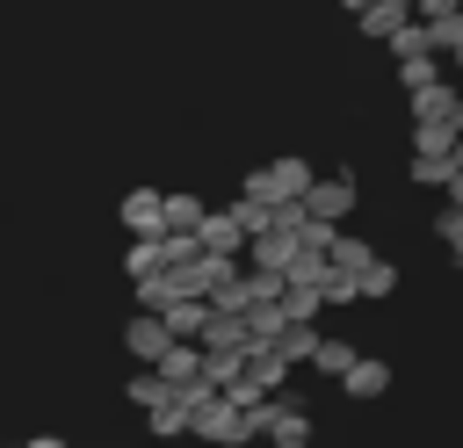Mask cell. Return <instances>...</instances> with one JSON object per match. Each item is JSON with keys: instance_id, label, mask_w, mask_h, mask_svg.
I'll return each instance as SVG.
<instances>
[{"instance_id": "cell-13", "label": "cell", "mask_w": 463, "mask_h": 448, "mask_svg": "<svg viewBox=\"0 0 463 448\" xmlns=\"http://www.w3.org/2000/svg\"><path fill=\"white\" fill-rule=\"evenodd\" d=\"M383 51H391V58H420V51H434V36H427V22H420V14H405V22L383 36Z\"/></svg>"}, {"instance_id": "cell-24", "label": "cell", "mask_w": 463, "mask_h": 448, "mask_svg": "<svg viewBox=\"0 0 463 448\" xmlns=\"http://www.w3.org/2000/svg\"><path fill=\"white\" fill-rule=\"evenodd\" d=\"M123 397H130V405H137V412H145V405H159V397H166V376H159V369H137V376H130V390H123Z\"/></svg>"}, {"instance_id": "cell-18", "label": "cell", "mask_w": 463, "mask_h": 448, "mask_svg": "<svg viewBox=\"0 0 463 448\" xmlns=\"http://www.w3.org/2000/svg\"><path fill=\"white\" fill-rule=\"evenodd\" d=\"M354 289H362V303H376V296H391V289H398V267H391V260H369V267L354 275Z\"/></svg>"}, {"instance_id": "cell-2", "label": "cell", "mask_w": 463, "mask_h": 448, "mask_svg": "<svg viewBox=\"0 0 463 448\" xmlns=\"http://www.w3.org/2000/svg\"><path fill=\"white\" fill-rule=\"evenodd\" d=\"M304 188H311V159H275V166H253V173H246V195L268 202V210H275V202H297Z\"/></svg>"}, {"instance_id": "cell-20", "label": "cell", "mask_w": 463, "mask_h": 448, "mask_svg": "<svg viewBox=\"0 0 463 448\" xmlns=\"http://www.w3.org/2000/svg\"><path fill=\"white\" fill-rule=\"evenodd\" d=\"M354 22H362V36H376V43H383V36H391V29L405 22V7H383V0H369V7L354 14Z\"/></svg>"}, {"instance_id": "cell-29", "label": "cell", "mask_w": 463, "mask_h": 448, "mask_svg": "<svg viewBox=\"0 0 463 448\" xmlns=\"http://www.w3.org/2000/svg\"><path fill=\"white\" fill-rule=\"evenodd\" d=\"M383 7H405V14H412V0H383Z\"/></svg>"}, {"instance_id": "cell-11", "label": "cell", "mask_w": 463, "mask_h": 448, "mask_svg": "<svg viewBox=\"0 0 463 448\" xmlns=\"http://www.w3.org/2000/svg\"><path fill=\"white\" fill-rule=\"evenodd\" d=\"M246 383H260V390H282V383H289V361H282V347H246Z\"/></svg>"}, {"instance_id": "cell-28", "label": "cell", "mask_w": 463, "mask_h": 448, "mask_svg": "<svg viewBox=\"0 0 463 448\" xmlns=\"http://www.w3.org/2000/svg\"><path fill=\"white\" fill-rule=\"evenodd\" d=\"M340 7H347V14H362V7H369V0H340Z\"/></svg>"}, {"instance_id": "cell-16", "label": "cell", "mask_w": 463, "mask_h": 448, "mask_svg": "<svg viewBox=\"0 0 463 448\" xmlns=\"http://www.w3.org/2000/svg\"><path fill=\"white\" fill-rule=\"evenodd\" d=\"M354 354H362V347H354V340H318V347H311V361H304V369H318V376H347V361H354Z\"/></svg>"}, {"instance_id": "cell-3", "label": "cell", "mask_w": 463, "mask_h": 448, "mask_svg": "<svg viewBox=\"0 0 463 448\" xmlns=\"http://www.w3.org/2000/svg\"><path fill=\"white\" fill-rule=\"evenodd\" d=\"M354 202H362L354 173H311V188H304V210H311V217H326V224L354 217Z\"/></svg>"}, {"instance_id": "cell-1", "label": "cell", "mask_w": 463, "mask_h": 448, "mask_svg": "<svg viewBox=\"0 0 463 448\" xmlns=\"http://www.w3.org/2000/svg\"><path fill=\"white\" fill-rule=\"evenodd\" d=\"M188 434H195V441H217V448H246V441H260V434H253V412H246L239 397H224V390L203 397V405L188 412Z\"/></svg>"}, {"instance_id": "cell-7", "label": "cell", "mask_w": 463, "mask_h": 448, "mask_svg": "<svg viewBox=\"0 0 463 448\" xmlns=\"http://www.w3.org/2000/svg\"><path fill=\"white\" fill-rule=\"evenodd\" d=\"M159 318H166V332H174V340H195V332H203V318H210V296H203V289H181Z\"/></svg>"}, {"instance_id": "cell-14", "label": "cell", "mask_w": 463, "mask_h": 448, "mask_svg": "<svg viewBox=\"0 0 463 448\" xmlns=\"http://www.w3.org/2000/svg\"><path fill=\"white\" fill-rule=\"evenodd\" d=\"M123 267H130V282H137V275H159V267H166V238H159V231H152V238H130Z\"/></svg>"}, {"instance_id": "cell-17", "label": "cell", "mask_w": 463, "mask_h": 448, "mask_svg": "<svg viewBox=\"0 0 463 448\" xmlns=\"http://www.w3.org/2000/svg\"><path fill=\"white\" fill-rule=\"evenodd\" d=\"M159 217H166V231H195L203 224V202L195 195H159Z\"/></svg>"}, {"instance_id": "cell-5", "label": "cell", "mask_w": 463, "mask_h": 448, "mask_svg": "<svg viewBox=\"0 0 463 448\" xmlns=\"http://www.w3.org/2000/svg\"><path fill=\"white\" fill-rule=\"evenodd\" d=\"M152 369L166 376V390H195V383H210V376H203V347H195V340H174Z\"/></svg>"}, {"instance_id": "cell-12", "label": "cell", "mask_w": 463, "mask_h": 448, "mask_svg": "<svg viewBox=\"0 0 463 448\" xmlns=\"http://www.w3.org/2000/svg\"><path fill=\"white\" fill-rule=\"evenodd\" d=\"M145 426H152L159 441H174V434H188V397H181V390H166L159 405H145Z\"/></svg>"}, {"instance_id": "cell-23", "label": "cell", "mask_w": 463, "mask_h": 448, "mask_svg": "<svg viewBox=\"0 0 463 448\" xmlns=\"http://www.w3.org/2000/svg\"><path fill=\"white\" fill-rule=\"evenodd\" d=\"M318 296H326V303H362V289H354V275H340L333 260H326V275H318Z\"/></svg>"}, {"instance_id": "cell-21", "label": "cell", "mask_w": 463, "mask_h": 448, "mask_svg": "<svg viewBox=\"0 0 463 448\" xmlns=\"http://www.w3.org/2000/svg\"><path fill=\"white\" fill-rule=\"evenodd\" d=\"M275 347H282V361H289V369H297V361H311V347H318V332H311V318H297V325H289V332H282Z\"/></svg>"}, {"instance_id": "cell-19", "label": "cell", "mask_w": 463, "mask_h": 448, "mask_svg": "<svg viewBox=\"0 0 463 448\" xmlns=\"http://www.w3.org/2000/svg\"><path fill=\"white\" fill-rule=\"evenodd\" d=\"M239 369H246V354H239V347H203V376H210L217 390H224Z\"/></svg>"}, {"instance_id": "cell-22", "label": "cell", "mask_w": 463, "mask_h": 448, "mask_svg": "<svg viewBox=\"0 0 463 448\" xmlns=\"http://www.w3.org/2000/svg\"><path fill=\"white\" fill-rule=\"evenodd\" d=\"M398 79H405V94H412V87L441 79V58H434V51H420V58H398Z\"/></svg>"}, {"instance_id": "cell-25", "label": "cell", "mask_w": 463, "mask_h": 448, "mask_svg": "<svg viewBox=\"0 0 463 448\" xmlns=\"http://www.w3.org/2000/svg\"><path fill=\"white\" fill-rule=\"evenodd\" d=\"M434 238H441V246L456 253V267H463V202H449V210L434 217Z\"/></svg>"}, {"instance_id": "cell-4", "label": "cell", "mask_w": 463, "mask_h": 448, "mask_svg": "<svg viewBox=\"0 0 463 448\" xmlns=\"http://www.w3.org/2000/svg\"><path fill=\"white\" fill-rule=\"evenodd\" d=\"M123 347H130V354H137V361L152 369V361H159V354L174 347V332H166V318H159V311H137V318L123 325Z\"/></svg>"}, {"instance_id": "cell-10", "label": "cell", "mask_w": 463, "mask_h": 448, "mask_svg": "<svg viewBox=\"0 0 463 448\" xmlns=\"http://www.w3.org/2000/svg\"><path fill=\"white\" fill-rule=\"evenodd\" d=\"M340 390H347V397H383V390H391V369H383V361H369V354H354V361H347V376H340Z\"/></svg>"}, {"instance_id": "cell-6", "label": "cell", "mask_w": 463, "mask_h": 448, "mask_svg": "<svg viewBox=\"0 0 463 448\" xmlns=\"http://www.w3.org/2000/svg\"><path fill=\"white\" fill-rule=\"evenodd\" d=\"M412 14L427 22V36H434V51H456V43H463V0H420Z\"/></svg>"}, {"instance_id": "cell-8", "label": "cell", "mask_w": 463, "mask_h": 448, "mask_svg": "<svg viewBox=\"0 0 463 448\" xmlns=\"http://www.w3.org/2000/svg\"><path fill=\"white\" fill-rule=\"evenodd\" d=\"M289 325H297V318L282 311V296H260V303H246V332H253V347H275Z\"/></svg>"}, {"instance_id": "cell-27", "label": "cell", "mask_w": 463, "mask_h": 448, "mask_svg": "<svg viewBox=\"0 0 463 448\" xmlns=\"http://www.w3.org/2000/svg\"><path fill=\"white\" fill-rule=\"evenodd\" d=\"M29 448H65V441H58V434H36V441H29Z\"/></svg>"}, {"instance_id": "cell-15", "label": "cell", "mask_w": 463, "mask_h": 448, "mask_svg": "<svg viewBox=\"0 0 463 448\" xmlns=\"http://www.w3.org/2000/svg\"><path fill=\"white\" fill-rule=\"evenodd\" d=\"M326 260H333V267H340V275H362V267H369V260H376V253H369V246H362V238H347V231H333V238H326Z\"/></svg>"}, {"instance_id": "cell-9", "label": "cell", "mask_w": 463, "mask_h": 448, "mask_svg": "<svg viewBox=\"0 0 463 448\" xmlns=\"http://www.w3.org/2000/svg\"><path fill=\"white\" fill-rule=\"evenodd\" d=\"M123 224H130V238H152V231H166V217H159V195H152V188H130V195H123Z\"/></svg>"}, {"instance_id": "cell-26", "label": "cell", "mask_w": 463, "mask_h": 448, "mask_svg": "<svg viewBox=\"0 0 463 448\" xmlns=\"http://www.w3.org/2000/svg\"><path fill=\"white\" fill-rule=\"evenodd\" d=\"M412 181H420V188H441V181H449V159H412Z\"/></svg>"}]
</instances>
